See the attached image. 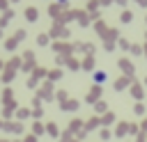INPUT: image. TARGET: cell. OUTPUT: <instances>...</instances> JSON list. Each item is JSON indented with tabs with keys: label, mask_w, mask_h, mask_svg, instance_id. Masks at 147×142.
Returning <instances> with one entry per match:
<instances>
[{
	"label": "cell",
	"mask_w": 147,
	"mask_h": 142,
	"mask_svg": "<svg viewBox=\"0 0 147 142\" xmlns=\"http://www.w3.org/2000/svg\"><path fill=\"white\" fill-rule=\"evenodd\" d=\"M57 2H69V0H57Z\"/></svg>",
	"instance_id": "cell-2"
},
{
	"label": "cell",
	"mask_w": 147,
	"mask_h": 142,
	"mask_svg": "<svg viewBox=\"0 0 147 142\" xmlns=\"http://www.w3.org/2000/svg\"><path fill=\"white\" fill-rule=\"evenodd\" d=\"M94 82H96V85H103V82H106V73H103V71H96V73H94Z\"/></svg>",
	"instance_id": "cell-1"
}]
</instances>
